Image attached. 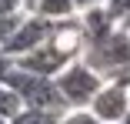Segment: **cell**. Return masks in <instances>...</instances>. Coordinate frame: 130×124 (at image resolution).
I'll return each instance as SVG.
<instances>
[{
	"mask_svg": "<svg viewBox=\"0 0 130 124\" xmlns=\"http://www.w3.org/2000/svg\"><path fill=\"white\" fill-rule=\"evenodd\" d=\"M17 67H23V70H34V74H43V77H57V74L70 64V57L60 51V47L54 44V40H43V44H37L34 51H27V54H20L17 60H13Z\"/></svg>",
	"mask_w": 130,
	"mask_h": 124,
	"instance_id": "obj_6",
	"label": "cell"
},
{
	"mask_svg": "<svg viewBox=\"0 0 130 124\" xmlns=\"http://www.w3.org/2000/svg\"><path fill=\"white\" fill-rule=\"evenodd\" d=\"M4 84L17 91V97H20L23 107H40V111H54V114H63L67 111V104H63V97H60L54 77H43V74L23 70V67L13 64Z\"/></svg>",
	"mask_w": 130,
	"mask_h": 124,
	"instance_id": "obj_2",
	"label": "cell"
},
{
	"mask_svg": "<svg viewBox=\"0 0 130 124\" xmlns=\"http://www.w3.org/2000/svg\"><path fill=\"white\" fill-rule=\"evenodd\" d=\"M54 84H57V91H60V97H63L67 107H87L90 97L97 94V87L103 84V77L77 57V60H70L57 77H54Z\"/></svg>",
	"mask_w": 130,
	"mask_h": 124,
	"instance_id": "obj_3",
	"label": "cell"
},
{
	"mask_svg": "<svg viewBox=\"0 0 130 124\" xmlns=\"http://www.w3.org/2000/svg\"><path fill=\"white\" fill-rule=\"evenodd\" d=\"M20 17H23V14H17V17H4V20H0V47H4V40L13 34V27L20 23Z\"/></svg>",
	"mask_w": 130,
	"mask_h": 124,
	"instance_id": "obj_13",
	"label": "cell"
},
{
	"mask_svg": "<svg viewBox=\"0 0 130 124\" xmlns=\"http://www.w3.org/2000/svg\"><path fill=\"white\" fill-rule=\"evenodd\" d=\"M103 10L110 14L113 23H120V27H123V23L130 20V0H103Z\"/></svg>",
	"mask_w": 130,
	"mask_h": 124,
	"instance_id": "obj_11",
	"label": "cell"
},
{
	"mask_svg": "<svg viewBox=\"0 0 130 124\" xmlns=\"http://www.w3.org/2000/svg\"><path fill=\"white\" fill-rule=\"evenodd\" d=\"M127 34H130V27H127Z\"/></svg>",
	"mask_w": 130,
	"mask_h": 124,
	"instance_id": "obj_19",
	"label": "cell"
},
{
	"mask_svg": "<svg viewBox=\"0 0 130 124\" xmlns=\"http://www.w3.org/2000/svg\"><path fill=\"white\" fill-rule=\"evenodd\" d=\"M50 34H54V20L37 17V14H23V17H20V23L13 27V34L4 40V47H0V51L10 54V57L17 60L20 54H27V51H34L37 44H43Z\"/></svg>",
	"mask_w": 130,
	"mask_h": 124,
	"instance_id": "obj_4",
	"label": "cell"
},
{
	"mask_svg": "<svg viewBox=\"0 0 130 124\" xmlns=\"http://www.w3.org/2000/svg\"><path fill=\"white\" fill-rule=\"evenodd\" d=\"M103 124H120L127 114H130V91L120 84V81H103L97 87V94L90 97L87 104Z\"/></svg>",
	"mask_w": 130,
	"mask_h": 124,
	"instance_id": "obj_5",
	"label": "cell"
},
{
	"mask_svg": "<svg viewBox=\"0 0 130 124\" xmlns=\"http://www.w3.org/2000/svg\"><path fill=\"white\" fill-rule=\"evenodd\" d=\"M10 124H60V114H54V111H40V107H23Z\"/></svg>",
	"mask_w": 130,
	"mask_h": 124,
	"instance_id": "obj_9",
	"label": "cell"
},
{
	"mask_svg": "<svg viewBox=\"0 0 130 124\" xmlns=\"http://www.w3.org/2000/svg\"><path fill=\"white\" fill-rule=\"evenodd\" d=\"M30 7H34V0H23V10H27V14H30Z\"/></svg>",
	"mask_w": 130,
	"mask_h": 124,
	"instance_id": "obj_16",
	"label": "cell"
},
{
	"mask_svg": "<svg viewBox=\"0 0 130 124\" xmlns=\"http://www.w3.org/2000/svg\"><path fill=\"white\" fill-rule=\"evenodd\" d=\"M0 124H7V121H0Z\"/></svg>",
	"mask_w": 130,
	"mask_h": 124,
	"instance_id": "obj_18",
	"label": "cell"
},
{
	"mask_svg": "<svg viewBox=\"0 0 130 124\" xmlns=\"http://www.w3.org/2000/svg\"><path fill=\"white\" fill-rule=\"evenodd\" d=\"M20 111H23V104H20L17 91H13V87H7L4 81H0V121H7V124H10Z\"/></svg>",
	"mask_w": 130,
	"mask_h": 124,
	"instance_id": "obj_8",
	"label": "cell"
},
{
	"mask_svg": "<svg viewBox=\"0 0 130 124\" xmlns=\"http://www.w3.org/2000/svg\"><path fill=\"white\" fill-rule=\"evenodd\" d=\"M77 4V10H87V7H97V4H103V0H73Z\"/></svg>",
	"mask_w": 130,
	"mask_h": 124,
	"instance_id": "obj_15",
	"label": "cell"
},
{
	"mask_svg": "<svg viewBox=\"0 0 130 124\" xmlns=\"http://www.w3.org/2000/svg\"><path fill=\"white\" fill-rule=\"evenodd\" d=\"M30 14H37V17H47V20L60 23V20H70V17H77L80 10H77V4H73V0H34Z\"/></svg>",
	"mask_w": 130,
	"mask_h": 124,
	"instance_id": "obj_7",
	"label": "cell"
},
{
	"mask_svg": "<svg viewBox=\"0 0 130 124\" xmlns=\"http://www.w3.org/2000/svg\"><path fill=\"white\" fill-rule=\"evenodd\" d=\"M60 124H103L90 107H67L60 114Z\"/></svg>",
	"mask_w": 130,
	"mask_h": 124,
	"instance_id": "obj_10",
	"label": "cell"
},
{
	"mask_svg": "<svg viewBox=\"0 0 130 124\" xmlns=\"http://www.w3.org/2000/svg\"><path fill=\"white\" fill-rule=\"evenodd\" d=\"M17 14H27L23 10V0H0V20L4 17H17Z\"/></svg>",
	"mask_w": 130,
	"mask_h": 124,
	"instance_id": "obj_12",
	"label": "cell"
},
{
	"mask_svg": "<svg viewBox=\"0 0 130 124\" xmlns=\"http://www.w3.org/2000/svg\"><path fill=\"white\" fill-rule=\"evenodd\" d=\"M10 67H13V57L0 51V81H7V74H10Z\"/></svg>",
	"mask_w": 130,
	"mask_h": 124,
	"instance_id": "obj_14",
	"label": "cell"
},
{
	"mask_svg": "<svg viewBox=\"0 0 130 124\" xmlns=\"http://www.w3.org/2000/svg\"><path fill=\"white\" fill-rule=\"evenodd\" d=\"M120 124H130V114H127V117H123V121H120Z\"/></svg>",
	"mask_w": 130,
	"mask_h": 124,
	"instance_id": "obj_17",
	"label": "cell"
},
{
	"mask_svg": "<svg viewBox=\"0 0 130 124\" xmlns=\"http://www.w3.org/2000/svg\"><path fill=\"white\" fill-rule=\"evenodd\" d=\"M80 60H84L87 67H93L103 81L120 77V74L130 67V34H127V27L113 23L110 30L87 37Z\"/></svg>",
	"mask_w": 130,
	"mask_h": 124,
	"instance_id": "obj_1",
	"label": "cell"
}]
</instances>
